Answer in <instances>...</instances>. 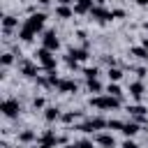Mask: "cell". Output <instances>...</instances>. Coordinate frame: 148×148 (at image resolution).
I'll return each instance as SVG.
<instances>
[{
  "mask_svg": "<svg viewBox=\"0 0 148 148\" xmlns=\"http://www.w3.org/2000/svg\"><path fill=\"white\" fill-rule=\"evenodd\" d=\"M90 106L104 109V111H113V109L120 106V99L118 97H111V95H97V97H90Z\"/></svg>",
  "mask_w": 148,
  "mask_h": 148,
  "instance_id": "6da1fadb",
  "label": "cell"
},
{
  "mask_svg": "<svg viewBox=\"0 0 148 148\" xmlns=\"http://www.w3.org/2000/svg\"><path fill=\"white\" fill-rule=\"evenodd\" d=\"M35 56H37V62H39L46 72H53V69H56V56H53V51H49V49L42 46Z\"/></svg>",
  "mask_w": 148,
  "mask_h": 148,
  "instance_id": "7a4b0ae2",
  "label": "cell"
},
{
  "mask_svg": "<svg viewBox=\"0 0 148 148\" xmlns=\"http://www.w3.org/2000/svg\"><path fill=\"white\" fill-rule=\"evenodd\" d=\"M104 127H109V120H104V118H97V116H95V118H88V120H86L83 125H79L76 130L88 134V132H97V130H104Z\"/></svg>",
  "mask_w": 148,
  "mask_h": 148,
  "instance_id": "3957f363",
  "label": "cell"
},
{
  "mask_svg": "<svg viewBox=\"0 0 148 148\" xmlns=\"http://www.w3.org/2000/svg\"><path fill=\"white\" fill-rule=\"evenodd\" d=\"M44 18H46V16H44L42 12H37V14H30V18L23 23V28H28L30 32H35V35H37V32L44 28Z\"/></svg>",
  "mask_w": 148,
  "mask_h": 148,
  "instance_id": "277c9868",
  "label": "cell"
},
{
  "mask_svg": "<svg viewBox=\"0 0 148 148\" xmlns=\"http://www.w3.org/2000/svg\"><path fill=\"white\" fill-rule=\"evenodd\" d=\"M127 113H130V116L134 118V123H139V125L148 123V109L141 106V104H132V106H127Z\"/></svg>",
  "mask_w": 148,
  "mask_h": 148,
  "instance_id": "5b68a950",
  "label": "cell"
},
{
  "mask_svg": "<svg viewBox=\"0 0 148 148\" xmlns=\"http://www.w3.org/2000/svg\"><path fill=\"white\" fill-rule=\"evenodd\" d=\"M0 111H2L7 118H16V116H18V111H21V104H18L16 99H2Z\"/></svg>",
  "mask_w": 148,
  "mask_h": 148,
  "instance_id": "8992f818",
  "label": "cell"
},
{
  "mask_svg": "<svg viewBox=\"0 0 148 148\" xmlns=\"http://www.w3.org/2000/svg\"><path fill=\"white\" fill-rule=\"evenodd\" d=\"M42 46H44V49H49V51H53V53L60 49V39L56 37V32H53V30H46V32H44V37H42Z\"/></svg>",
  "mask_w": 148,
  "mask_h": 148,
  "instance_id": "52a82bcc",
  "label": "cell"
},
{
  "mask_svg": "<svg viewBox=\"0 0 148 148\" xmlns=\"http://www.w3.org/2000/svg\"><path fill=\"white\" fill-rule=\"evenodd\" d=\"M90 16H92L95 21H99V23H104V21H111V18H113V14H111L109 9H104L102 5H95V7H92V12H90Z\"/></svg>",
  "mask_w": 148,
  "mask_h": 148,
  "instance_id": "ba28073f",
  "label": "cell"
},
{
  "mask_svg": "<svg viewBox=\"0 0 148 148\" xmlns=\"http://www.w3.org/2000/svg\"><path fill=\"white\" fill-rule=\"evenodd\" d=\"M21 74L28 76V79H37V76H39V74H37V65L30 62V60H21Z\"/></svg>",
  "mask_w": 148,
  "mask_h": 148,
  "instance_id": "9c48e42d",
  "label": "cell"
},
{
  "mask_svg": "<svg viewBox=\"0 0 148 148\" xmlns=\"http://www.w3.org/2000/svg\"><path fill=\"white\" fill-rule=\"evenodd\" d=\"M39 143H42V146H51V148H53L56 143H62V136H56L53 132H44V134L39 136Z\"/></svg>",
  "mask_w": 148,
  "mask_h": 148,
  "instance_id": "30bf717a",
  "label": "cell"
},
{
  "mask_svg": "<svg viewBox=\"0 0 148 148\" xmlns=\"http://www.w3.org/2000/svg\"><path fill=\"white\" fill-rule=\"evenodd\" d=\"M97 146H102V148H116V139H113V134H106V132H102V134H97Z\"/></svg>",
  "mask_w": 148,
  "mask_h": 148,
  "instance_id": "8fae6325",
  "label": "cell"
},
{
  "mask_svg": "<svg viewBox=\"0 0 148 148\" xmlns=\"http://www.w3.org/2000/svg\"><path fill=\"white\" fill-rule=\"evenodd\" d=\"M92 7H95L92 0H76V2H74V12H76V14H90Z\"/></svg>",
  "mask_w": 148,
  "mask_h": 148,
  "instance_id": "7c38bea8",
  "label": "cell"
},
{
  "mask_svg": "<svg viewBox=\"0 0 148 148\" xmlns=\"http://www.w3.org/2000/svg\"><path fill=\"white\" fill-rule=\"evenodd\" d=\"M56 88H58L60 92H76V88H79V86H76V83H74L72 79H60Z\"/></svg>",
  "mask_w": 148,
  "mask_h": 148,
  "instance_id": "4fadbf2b",
  "label": "cell"
},
{
  "mask_svg": "<svg viewBox=\"0 0 148 148\" xmlns=\"http://www.w3.org/2000/svg\"><path fill=\"white\" fill-rule=\"evenodd\" d=\"M130 95H132L134 99H141V97H143V83H141V81L130 83Z\"/></svg>",
  "mask_w": 148,
  "mask_h": 148,
  "instance_id": "5bb4252c",
  "label": "cell"
},
{
  "mask_svg": "<svg viewBox=\"0 0 148 148\" xmlns=\"http://www.w3.org/2000/svg\"><path fill=\"white\" fill-rule=\"evenodd\" d=\"M16 25H18V18H14V16H9V14L2 18V28H5V32H7V35H9Z\"/></svg>",
  "mask_w": 148,
  "mask_h": 148,
  "instance_id": "9a60e30c",
  "label": "cell"
},
{
  "mask_svg": "<svg viewBox=\"0 0 148 148\" xmlns=\"http://www.w3.org/2000/svg\"><path fill=\"white\" fill-rule=\"evenodd\" d=\"M60 116H62V113H60L56 106H46V109H44V118H46L49 123H53V120H60Z\"/></svg>",
  "mask_w": 148,
  "mask_h": 148,
  "instance_id": "2e32d148",
  "label": "cell"
},
{
  "mask_svg": "<svg viewBox=\"0 0 148 148\" xmlns=\"http://www.w3.org/2000/svg\"><path fill=\"white\" fill-rule=\"evenodd\" d=\"M56 14H58V18H72V14H74V9H72L69 5H58V9H56Z\"/></svg>",
  "mask_w": 148,
  "mask_h": 148,
  "instance_id": "e0dca14e",
  "label": "cell"
},
{
  "mask_svg": "<svg viewBox=\"0 0 148 148\" xmlns=\"http://www.w3.org/2000/svg\"><path fill=\"white\" fill-rule=\"evenodd\" d=\"M136 132H139V123L130 120V123H125V125H123V134H125V136H134Z\"/></svg>",
  "mask_w": 148,
  "mask_h": 148,
  "instance_id": "ac0fdd59",
  "label": "cell"
},
{
  "mask_svg": "<svg viewBox=\"0 0 148 148\" xmlns=\"http://www.w3.org/2000/svg\"><path fill=\"white\" fill-rule=\"evenodd\" d=\"M69 56H72L74 60H86V58H88V49H86V46H81V49H69Z\"/></svg>",
  "mask_w": 148,
  "mask_h": 148,
  "instance_id": "d6986e66",
  "label": "cell"
},
{
  "mask_svg": "<svg viewBox=\"0 0 148 148\" xmlns=\"http://www.w3.org/2000/svg\"><path fill=\"white\" fill-rule=\"evenodd\" d=\"M106 95H111V97H123V90H120V86L118 83H109V88H106Z\"/></svg>",
  "mask_w": 148,
  "mask_h": 148,
  "instance_id": "ffe728a7",
  "label": "cell"
},
{
  "mask_svg": "<svg viewBox=\"0 0 148 148\" xmlns=\"http://www.w3.org/2000/svg\"><path fill=\"white\" fill-rule=\"evenodd\" d=\"M18 141H21V143H30V141H35V132H32V130H23V132L18 134Z\"/></svg>",
  "mask_w": 148,
  "mask_h": 148,
  "instance_id": "44dd1931",
  "label": "cell"
},
{
  "mask_svg": "<svg viewBox=\"0 0 148 148\" xmlns=\"http://www.w3.org/2000/svg\"><path fill=\"white\" fill-rule=\"evenodd\" d=\"M130 53L141 58V60H148V49H143V46H134V49H130Z\"/></svg>",
  "mask_w": 148,
  "mask_h": 148,
  "instance_id": "7402d4cb",
  "label": "cell"
},
{
  "mask_svg": "<svg viewBox=\"0 0 148 148\" xmlns=\"http://www.w3.org/2000/svg\"><path fill=\"white\" fill-rule=\"evenodd\" d=\"M109 79H111L113 83H118V81L123 79V69H118V67H109Z\"/></svg>",
  "mask_w": 148,
  "mask_h": 148,
  "instance_id": "603a6c76",
  "label": "cell"
},
{
  "mask_svg": "<svg viewBox=\"0 0 148 148\" xmlns=\"http://www.w3.org/2000/svg\"><path fill=\"white\" fill-rule=\"evenodd\" d=\"M76 118H79V111H67V113H62V116H60V120H62V123H67V125H69V123H74Z\"/></svg>",
  "mask_w": 148,
  "mask_h": 148,
  "instance_id": "cb8c5ba5",
  "label": "cell"
},
{
  "mask_svg": "<svg viewBox=\"0 0 148 148\" xmlns=\"http://www.w3.org/2000/svg\"><path fill=\"white\" fill-rule=\"evenodd\" d=\"M88 90H90V92H102V83H99L97 79H90V81H88Z\"/></svg>",
  "mask_w": 148,
  "mask_h": 148,
  "instance_id": "d4e9b609",
  "label": "cell"
},
{
  "mask_svg": "<svg viewBox=\"0 0 148 148\" xmlns=\"http://www.w3.org/2000/svg\"><path fill=\"white\" fill-rule=\"evenodd\" d=\"M18 37H21L23 42H30V39L35 37V35H32V32H30L28 28H23V25H21V30H18Z\"/></svg>",
  "mask_w": 148,
  "mask_h": 148,
  "instance_id": "484cf974",
  "label": "cell"
},
{
  "mask_svg": "<svg viewBox=\"0 0 148 148\" xmlns=\"http://www.w3.org/2000/svg\"><path fill=\"white\" fill-rule=\"evenodd\" d=\"M83 74H86V79L90 81V79H97V74H99V72H97V67H86V69H83Z\"/></svg>",
  "mask_w": 148,
  "mask_h": 148,
  "instance_id": "4316f807",
  "label": "cell"
},
{
  "mask_svg": "<svg viewBox=\"0 0 148 148\" xmlns=\"http://www.w3.org/2000/svg\"><path fill=\"white\" fill-rule=\"evenodd\" d=\"M69 148H92V141H88V139H83V141H76V143H72Z\"/></svg>",
  "mask_w": 148,
  "mask_h": 148,
  "instance_id": "83f0119b",
  "label": "cell"
},
{
  "mask_svg": "<svg viewBox=\"0 0 148 148\" xmlns=\"http://www.w3.org/2000/svg\"><path fill=\"white\" fill-rule=\"evenodd\" d=\"M12 62H14V53H5L2 56V67H9Z\"/></svg>",
  "mask_w": 148,
  "mask_h": 148,
  "instance_id": "f1b7e54d",
  "label": "cell"
},
{
  "mask_svg": "<svg viewBox=\"0 0 148 148\" xmlns=\"http://www.w3.org/2000/svg\"><path fill=\"white\" fill-rule=\"evenodd\" d=\"M123 125L125 123H120V120H109V130H120L123 132Z\"/></svg>",
  "mask_w": 148,
  "mask_h": 148,
  "instance_id": "f546056e",
  "label": "cell"
},
{
  "mask_svg": "<svg viewBox=\"0 0 148 148\" xmlns=\"http://www.w3.org/2000/svg\"><path fill=\"white\" fill-rule=\"evenodd\" d=\"M32 106H35V109H42V106H44V99H42V97H35V99H32Z\"/></svg>",
  "mask_w": 148,
  "mask_h": 148,
  "instance_id": "4dcf8cb0",
  "label": "cell"
},
{
  "mask_svg": "<svg viewBox=\"0 0 148 148\" xmlns=\"http://www.w3.org/2000/svg\"><path fill=\"white\" fill-rule=\"evenodd\" d=\"M111 14H113V18H123V16H125V12H123V9H113Z\"/></svg>",
  "mask_w": 148,
  "mask_h": 148,
  "instance_id": "1f68e13d",
  "label": "cell"
},
{
  "mask_svg": "<svg viewBox=\"0 0 148 148\" xmlns=\"http://www.w3.org/2000/svg\"><path fill=\"white\" fill-rule=\"evenodd\" d=\"M123 148H139V146H136V143H134V141H130V139H127V141H125V143H123Z\"/></svg>",
  "mask_w": 148,
  "mask_h": 148,
  "instance_id": "d6a6232c",
  "label": "cell"
},
{
  "mask_svg": "<svg viewBox=\"0 0 148 148\" xmlns=\"http://www.w3.org/2000/svg\"><path fill=\"white\" fill-rule=\"evenodd\" d=\"M136 5H139V7H146V5H148V0H136Z\"/></svg>",
  "mask_w": 148,
  "mask_h": 148,
  "instance_id": "836d02e7",
  "label": "cell"
},
{
  "mask_svg": "<svg viewBox=\"0 0 148 148\" xmlns=\"http://www.w3.org/2000/svg\"><path fill=\"white\" fill-rule=\"evenodd\" d=\"M141 46H143V49H148V37H143V42H141Z\"/></svg>",
  "mask_w": 148,
  "mask_h": 148,
  "instance_id": "e575fe53",
  "label": "cell"
},
{
  "mask_svg": "<svg viewBox=\"0 0 148 148\" xmlns=\"http://www.w3.org/2000/svg\"><path fill=\"white\" fill-rule=\"evenodd\" d=\"M72 0H58V5H69Z\"/></svg>",
  "mask_w": 148,
  "mask_h": 148,
  "instance_id": "d590c367",
  "label": "cell"
},
{
  "mask_svg": "<svg viewBox=\"0 0 148 148\" xmlns=\"http://www.w3.org/2000/svg\"><path fill=\"white\" fill-rule=\"evenodd\" d=\"M37 2H39V5H49L51 0H37Z\"/></svg>",
  "mask_w": 148,
  "mask_h": 148,
  "instance_id": "8d00e7d4",
  "label": "cell"
},
{
  "mask_svg": "<svg viewBox=\"0 0 148 148\" xmlns=\"http://www.w3.org/2000/svg\"><path fill=\"white\" fill-rule=\"evenodd\" d=\"M92 2H97V5H102V2H104V0H92Z\"/></svg>",
  "mask_w": 148,
  "mask_h": 148,
  "instance_id": "74e56055",
  "label": "cell"
},
{
  "mask_svg": "<svg viewBox=\"0 0 148 148\" xmlns=\"http://www.w3.org/2000/svg\"><path fill=\"white\" fill-rule=\"evenodd\" d=\"M39 148H51V146H42V143H39Z\"/></svg>",
  "mask_w": 148,
  "mask_h": 148,
  "instance_id": "f35d334b",
  "label": "cell"
},
{
  "mask_svg": "<svg viewBox=\"0 0 148 148\" xmlns=\"http://www.w3.org/2000/svg\"><path fill=\"white\" fill-rule=\"evenodd\" d=\"M14 148H23V146H14Z\"/></svg>",
  "mask_w": 148,
  "mask_h": 148,
  "instance_id": "ab89813d",
  "label": "cell"
}]
</instances>
